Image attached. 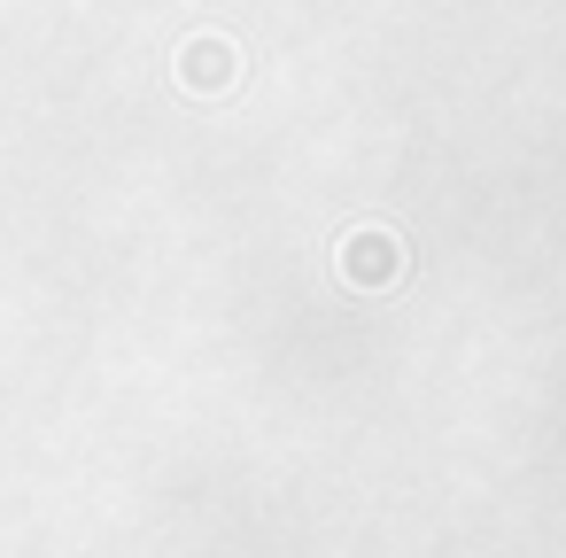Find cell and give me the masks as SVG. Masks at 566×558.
<instances>
[{
    "instance_id": "cell-1",
    "label": "cell",
    "mask_w": 566,
    "mask_h": 558,
    "mask_svg": "<svg viewBox=\"0 0 566 558\" xmlns=\"http://www.w3.org/2000/svg\"><path fill=\"white\" fill-rule=\"evenodd\" d=\"M179 78H187L195 94H226V86H233V48H226V40H195V48H179Z\"/></svg>"
},
{
    "instance_id": "cell-2",
    "label": "cell",
    "mask_w": 566,
    "mask_h": 558,
    "mask_svg": "<svg viewBox=\"0 0 566 558\" xmlns=\"http://www.w3.org/2000/svg\"><path fill=\"white\" fill-rule=\"evenodd\" d=\"M349 280H357V287L396 280V233H357V241H349Z\"/></svg>"
}]
</instances>
